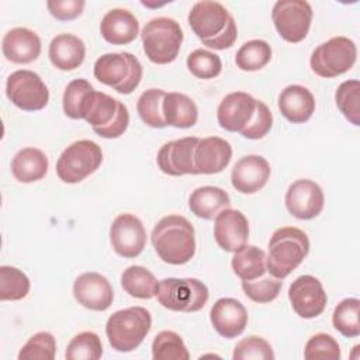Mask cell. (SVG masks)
<instances>
[{
    "instance_id": "obj_1",
    "label": "cell",
    "mask_w": 360,
    "mask_h": 360,
    "mask_svg": "<svg viewBox=\"0 0 360 360\" xmlns=\"http://www.w3.org/2000/svg\"><path fill=\"white\" fill-rule=\"evenodd\" d=\"M188 24L201 42L211 49L231 48L238 38L233 17L218 1H197L188 13Z\"/></svg>"
},
{
    "instance_id": "obj_2",
    "label": "cell",
    "mask_w": 360,
    "mask_h": 360,
    "mask_svg": "<svg viewBox=\"0 0 360 360\" xmlns=\"http://www.w3.org/2000/svg\"><path fill=\"white\" fill-rule=\"evenodd\" d=\"M150 240L158 256L169 264H184L195 253L194 228L181 215H166L158 221L152 229Z\"/></svg>"
},
{
    "instance_id": "obj_3",
    "label": "cell",
    "mask_w": 360,
    "mask_h": 360,
    "mask_svg": "<svg viewBox=\"0 0 360 360\" xmlns=\"http://www.w3.org/2000/svg\"><path fill=\"white\" fill-rule=\"evenodd\" d=\"M80 120H84L93 131L105 139L121 136L129 124V112L124 103L103 93L91 90L82 105Z\"/></svg>"
},
{
    "instance_id": "obj_4",
    "label": "cell",
    "mask_w": 360,
    "mask_h": 360,
    "mask_svg": "<svg viewBox=\"0 0 360 360\" xmlns=\"http://www.w3.org/2000/svg\"><path fill=\"white\" fill-rule=\"evenodd\" d=\"M309 252L307 233L295 226H283L273 232L269 240V255L266 256L267 271L278 278H285L295 270Z\"/></svg>"
},
{
    "instance_id": "obj_5",
    "label": "cell",
    "mask_w": 360,
    "mask_h": 360,
    "mask_svg": "<svg viewBox=\"0 0 360 360\" xmlns=\"http://www.w3.org/2000/svg\"><path fill=\"white\" fill-rule=\"evenodd\" d=\"M152 326L150 312L143 307H129L114 312L105 323L108 343L117 352L135 350Z\"/></svg>"
},
{
    "instance_id": "obj_6",
    "label": "cell",
    "mask_w": 360,
    "mask_h": 360,
    "mask_svg": "<svg viewBox=\"0 0 360 360\" xmlns=\"http://www.w3.org/2000/svg\"><path fill=\"white\" fill-rule=\"evenodd\" d=\"M94 77L120 94H131L141 83L143 69L136 56L129 52L101 55L93 68Z\"/></svg>"
},
{
    "instance_id": "obj_7",
    "label": "cell",
    "mask_w": 360,
    "mask_h": 360,
    "mask_svg": "<svg viewBox=\"0 0 360 360\" xmlns=\"http://www.w3.org/2000/svg\"><path fill=\"white\" fill-rule=\"evenodd\" d=\"M141 38L148 59L156 65H167L179 55L183 42V31L176 20L156 17L146 22Z\"/></svg>"
},
{
    "instance_id": "obj_8",
    "label": "cell",
    "mask_w": 360,
    "mask_h": 360,
    "mask_svg": "<svg viewBox=\"0 0 360 360\" xmlns=\"http://www.w3.org/2000/svg\"><path fill=\"white\" fill-rule=\"evenodd\" d=\"M208 288L198 278L169 277L159 281L156 298L162 307L176 312H197L208 301Z\"/></svg>"
},
{
    "instance_id": "obj_9",
    "label": "cell",
    "mask_w": 360,
    "mask_h": 360,
    "mask_svg": "<svg viewBox=\"0 0 360 360\" xmlns=\"http://www.w3.org/2000/svg\"><path fill=\"white\" fill-rule=\"evenodd\" d=\"M356 58V44L350 38L339 35L318 45L309 58V65L315 75L330 79L350 70Z\"/></svg>"
},
{
    "instance_id": "obj_10",
    "label": "cell",
    "mask_w": 360,
    "mask_h": 360,
    "mask_svg": "<svg viewBox=\"0 0 360 360\" xmlns=\"http://www.w3.org/2000/svg\"><path fill=\"white\" fill-rule=\"evenodd\" d=\"M103 162L101 148L90 141L82 139L69 145L58 158L56 174L69 184L80 183L94 173Z\"/></svg>"
},
{
    "instance_id": "obj_11",
    "label": "cell",
    "mask_w": 360,
    "mask_h": 360,
    "mask_svg": "<svg viewBox=\"0 0 360 360\" xmlns=\"http://www.w3.org/2000/svg\"><path fill=\"white\" fill-rule=\"evenodd\" d=\"M271 20L284 41L297 44L308 35L312 7L304 0H278L273 6Z\"/></svg>"
},
{
    "instance_id": "obj_12",
    "label": "cell",
    "mask_w": 360,
    "mask_h": 360,
    "mask_svg": "<svg viewBox=\"0 0 360 360\" xmlns=\"http://www.w3.org/2000/svg\"><path fill=\"white\" fill-rule=\"evenodd\" d=\"M8 100L24 111H39L49 101V90L39 75L21 69L13 72L6 82Z\"/></svg>"
},
{
    "instance_id": "obj_13",
    "label": "cell",
    "mask_w": 360,
    "mask_h": 360,
    "mask_svg": "<svg viewBox=\"0 0 360 360\" xmlns=\"http://www.w3.org/2000/svg\"><path fill=\"white\" fill-rule=\"evenodd\" d=\"M110 242L114 252L122 257L139 256L146 245V231L142 221L129 212L117 215L110 226Z\"/></svg>"
},
{
    "instance_id": "obj_14",
    "label": "cell",
    "mask_w": 360,
    "mask_h": 360,
    "mask_svg": "<svg viewBox=\"0 0 360 360\" xmlns=\"http://www.w3.org/2000/svg\"><path fill=\"white\" fill-rule=\"evenodd\" d=\"M288 300L294 312L305 319L321 315L326 307L328 297L322 283L309 274L297 277L288 288Z\"/></svg>"
},
{
    "instance_id": "obj_15",
    "label": "cell",
    "mask_w": 360,
    "mask_h": 360,
    "mask_svg": "<svg viewBox=\"0 0 360 360\" xmlns=\"http://www.w3.org/2000/svg\"><path fill=\"white\" fill-rule=\"evenodd\" d=\"M257 100L245 91H233L222 98L217 108V120L228 132H242L252 122Z\"/></svg>"
},
{
    "instance_id": "obj_16",
    "label": "cell",
    "mask_w": 360,
    "mask_h": 360,
    "mask_svg": "<svg viewBox=\"0 0 360 360\" xmlns=\"http://www.w3.org/2000/svg\"><path fill=\"white\" fill-rule=\"evenodd\" d=\"M284 200L288 212L298 219L316 218L325 204L321 186L309 179H300L290 184Z\"/></svg>"
},
{
    "instance_id": "obj_17",
    "label": "cell",
    "mask_w": 360,
    "mask_h": 360,
    "mask_svg": "<svg viewBox=\"0 0 360 360\" xmlns=\"http://www.w3.org/2000/svg\"><path fill=\"white\" fill-rule=\"evenodd\" d=\"M200 138L186 136L166 142L158 152V166L169 176L197 174L194 165V152Z\"/></svg>"
},
{
    "instance_id": "obj_18",
    "label": "cell",
    "mask_w": 360,
    "mask_h": 360,
    "mask_svg": "<svg viewBox=\"0 0 360 360\" xmlns=\"http://www.w3.org/2000/svg\"><path fill=\"white\" fill-rule=\"evenodd\" d=\"M73 295L87 309L105 311L112 304L114 290L107 277L96 271H87L75 280Z\"/></svg>"
},
{
    "instance_id": "obj_19",
    "label": "cell",
    "mask_w": 360,
    "mask_h": 360,
    "mask_svg": "<svg viewBox=\"0 0 360 360\" xmlns=\"http://www.w3.org/2000/svg\"><path fill=\"white\" fill-rule=\"evenodd\" d=\"M214 238L225 252H236L248 243L249 222L239 210L226 208L215 217Z\"/></svg>"
},
{
    "instance_id": "obj_20",
    "label": "cell",
    "mask_w": 360,
    "mask_h": 360,
    "mask_svg": "<svg viewBox=\"0 0 360 360\" xmlns=\"http://www.w3.org/2000/svg\"><path fill=\"white\" fill-rule=\"evenodd\" d=\"M270 173V165L263 156L248 155L233 165L231 183L236 191L242 194H253L266 186Z\"/></svg>"
},
{
    "instance_id": "obj_21",
    "label": "cell",
    "mask_w": 360,
    "mask_h": 360,
    "mask_svg": "<svg viewBox=\"0 0 360 360\" xmlns=\"http://www.w3.org/2000/svg\"><path fill=\"white\" fill-rule=\"evenodd\" d=\"M210 319L214 329L226 339L239 336L248 325V311L243 304L235 298H219L210 311Z\"/></svg>"
},
{
    "instance_id": "obj_22",
    "label": "cell",
    "mask_w": 360,
    "mask_h": 360,
    "mask_svg": "<svg viewBox=\"0 0 360 360\" xmlns=\"http://www.w3.org/2000/svg\"><path fill=\"white\" fill-rule=\"evenodd\" d=\"M232 146L219 136H208L198 141L194 152L197 174L221 173L231 162Z\"/></svg>"
},
{
    "instance_id": "obj_23",
    "label": "cell",
    "mask_w": 360,
    "mask_h": 360,
    "mask_svg": "<svg viewBox=\"0 0 360 360\" xmlns=\"http://www.w3.org/2000/svg\"><path fill=\"white\" fill-rule=\"evenodd\" d=\"M1 51L6 59L13 63H30L41 53V39L32 30L17 27L3 37Z\"/></svg>"
},
{
    "instance_id": "obj_24",
    "label": "cell",
    "mask_w": 360,
    "mask_h": 360,
    "mask_svg": "<svg viewBox=\"0 0 360 360\" xmlns=\"http://www.w3.org/2000/svg\"><path fill=\"white\" fill-rule=\"evenodd\" d=\"M100 34L108 44L127 45L138 37L139 22L131 11L112 8L101 18Z\"/></svg>"
},
{
    "instance_id": "obj_25",
    "label": "cell",
    "mask_w": 360,
    "mask_h": 360,
    "mask_svg": "<svg viewBox=\"0 0 360 360\" xmlns=\"http://www.w3.org/2000/svg\"><path fill=\"white\" fill-rule=\"evenodd\" d=\"M278 110L292 124L307 122L315 111L314 94L304 86L290 84L278 94Z\"/></svg>"
},
{
    "instance_id": "obj_26",
    "label": "cell",
    "mask_w": 360,
    "mask_h": 360,
    "mask_svg": "<svg viewBox=\"0 0 360 360\" xmlns=\"http://www.w3.org/2000/svg\"><path fill=\"white\" fill-rule=\"evenodd\" d=\"M51 63L59 70H75L79 68L86 56L84 42L73 34L56 35L48 49Z\"/></svg>"
},
{
    "instance_id": "obj_27",
    "label": "cell",
    "mask_w": 360,
    "mask_h": 360,
    "mask_svg": "<svg viewBox=\"0 0 360 360\" xmlns=\"http://www.w3.org/2000/svg\"><path fill=\"white\" fill-rule=\"evenodd\" d=\"M229 194L215 186L198 187L188 197L190 211L201 219H214L221 211L229 208Z\"/></svg>"
},
{
    "instance_id": "obj_28",
    "label": "cell",
    "mask_w": 360,
    "mask_h": 360,
    "mask_svg": "<svg viewBox=\"0 0 360 360\" xmlns=\"http://www.w3.org/2000/svg\"><path fill=\"white\" fill-rule=\"evenodd\" d=\"M48 166V158L41 149L24 148L13 158L11 173L20 183H34L45 177Z\"/></svg>"
},
{
    "instance_id": "obj_29",
    "label": "cell",
    "mask_w": 360,
    "mask_h": 360,
    "mask_svg": "<svg viewBox=\"0 0 360 360\" xmlns=\"http://www.w3.org/2000/svg\"><path fill=\"white\" fill-rule=\"evenodd\" d=\"M166 125L174 128H190L198 120V108L195 103L183 93H166L162 104Z\"/></svg>"
},
{
    "instance_id": "obj_30",
    "label": "cell",
    "mask_w": 360,
    "mask_h": 360,
    "mask_svg": "<svg viewBox=\"0 0 360 360\" xmlns=\"http://www.w3.org/2000/svg\"><path fill=\"white\" fill-rule=\"evenodd\" d=\"M231 264L235 274L242 281L256 280L264 276V273L267 271L264 250L248 243L238 249L236 252H233Z\"/></svg>"
},
{
    "instance_id": "obj_31",
    "label": "cell",
    "mask_w": 360,
    "mask_h": 360,
    "mask_svg": "<svg viewBox=\"0 0 360 360\" xmlns=\"http://www.w3.org/2000/svg\"><path fill=\"white\" fill-rule=\"evenodd\" d=\"M121 287L134 298L150 300L156 297L159 281L146 267L129 266L121 274Z\"/></svg>"
},
{
    "instance_id": "obj_32",
    "label": "cell",
    "mask_w": 360,
    "mask_h": 360,
    "mask_svg": "<svg viewBox=\"0 0 360 360\" xmlns=\"http://www.w3.org/2000/svg\"><path fill=\"white\" fill-rule=\"evenodd\" d=\"M271 59V46L263 39L245 42L235 55V63L240 70L256 72L263 69Z\"/></svg>"
},
{
    "instance_id": "obj_33",
    "label": "cell",
    "mask_w": 360,
    "mask_h": 360,
    "mask_svg": "<svg viewBox=\"0 0 360 360\" xmlns=\"http://www.w3.org/2000/svg\"><path fill=\"white\" fill-rule=\"evenodd\" d=\"M166 91L162 89H149L145 90L136 103V111L143 121L150 128H165L166 121L162 111L163 98Z\"/></svg>"
},
{
    "instance_id": "obj_34",
    "label": "cell",
    "mask_w": 360,
    "mask_h": 360,
    "mask_svg": "<svg viewBox=\"0 0 360 360\" xmlns=\"http://www.w3.org/2000/svg\"><path fill=\"white\" fill-rule=\"evenodd\" d=\"M360 301L357 298H345L333 309V328L346 338H356L360 335Z\"/></svg>"
},
{
    "instance_id": "obj_35",
    "label": "cell",
    "mask_w": 360,
    "mask_h": 360,
    "mask_svg": "<svg viewBox=\"0 0 360 360\" xmlns=\"http://www.w3.org/2000/svg\"><path fill=\"white\" fill-rule=\"evenodd\" d=\"M30 278L20 269L13 266L0 267V300L20 301L30 292Z\"/></svg>"
},
{
    "instance_id": "obj_36",
    "label": "cell",
    "mask_w": 360,
    "mask_h": 360,
    "mask_svg": "<svg viewBox=\"0 0 360 360\" xmlns=\"http://www.w3.org/2000/svg\"><path fill=\"white\" fill-rule=\"evenodd\" d=\"M152 357L155 360H188L190 353L179 333L162 330L152 342Z\"/></svg>"
},
{
    "instance_id": "obj_37",
    "label": "cell",
    "mask_w": 360,
    "mask_h": 360,
    "mask_svg": "<svg viewBox=\"0 0 360 360\" xmlns=\"http://www.w3.org/2000/svg\"><path fill=\"white\" fill-rule=\"evenodd\" d=\"M335 101L343 117L353 125H360V82L346 80L339 84Z\"/></svg>"
},
{
    "instance_id": "obj_38",
    "label": "cell",
    "mask_w": 360,
    "mask_h": 360,
    "mask_svg": "<svg viewBox=\"0 0 360 360\" xmlns=\"http://www.w3.org/2000/svg\"><path fill=\"white\" fill-rule=\"evenodd\" d=\"M103 354V345L97 333L86 330L77 333L68 345L65 357L68 360H98Z\"/></svg>"
},
{
    "instance_id": "obj_39",
    "label": "cell",
    "mask_w": 360,
    "mask_h": 360,
    "mask_svg": "<svg viewBox=\"0 0 360 360\" xmlns=\"http://www.w3.org/2000/svg\"><path fill=\"white\" fill-rule=\"evenodd\" d=\"M187 69L198 79H214L222 70L221 58L207 49H195L187 56Z\"/></svg>"
},
{
    "instance_id": "obj_40",
    "label": "cell",
    "mask_w": 360,
    "mask_h": 360,
    "mask_svg": "<svg viewBox=\"0 0 360 360\" xmlns=\"http://www.w3.org/2000/svg\"><path fill=\"white\" fill-rule=\"evenodd\" d=\"M56 354V340L49 332L32 335L18 353L20 360H52Z\"/></svg>"
},
{
    "instance_id": "obj_41",
    "label": "cell",
    "mask_w": 360,
    "mask_h": 360,
    "mask_svg": "<svg viewBox=\"0 0 360 360\" xmlns=\"http://www.w3.org/2000/svg\"><path fill=\"white\" fill-rule=\"evenodd\" d=\"M91 90H94V87L86 79H75L66 86L62 98L63 112L66 117L72 120H80L82 105L86 100V96Z\"/></svg>"
},
{
    "instance_id": "obj_42",
    "label": "cell",
    "mask_w": 360,
    "mask_h": 360,
    "mask_svg": "<svg viewBox=\"0 0 360 360\" xmlns=\"http://www.w3.org/2000/svg\"><path fill=\"white\" fill-rule=\"evenodd\" d=\"M233 360H273L271 345L260 336H248L239 340L232 353Z\"/></svg>"
},
{
    "instance_id": "obj_43",
    "label": "cell",
    "mask_w": 360,
    "mask_h": 360,
    "mask_svg": "<svg viewBox=\"0 0 360 360\" xmlns=\"http://www.w3.org/2000/svg\"><path fill=\"white\" fill-rule=\"evenodd\" d=\"M283 281L276 277H263L257 281H242V290L248 298L259 304H267L276 300L281 291Z\"/></svg>"
},
{
    "instance_id": "obj_44",
    "label": "cell",
    "mask_w": 360,
    "mask_h": 360,
    "mask_svg": "<svg viewBox=\"0 0 360 360\" xmlns=\"http://www.w3.org/2000/svg\"><path fill=\"white\" fill-rule=\"evenodd\" d=\"M304 357L307 360L316 359H329L339 360L340 359V347L333 336L328 333H316L309 338L304 349Z\"/></svg>"
},
{
    "instance_id": "obj_45",
    "label": "cell",
    "mask_w": 360,
    "mask_h": 360,
    "mask_svg": "<svg viewBox=\"0 0 360 360\" xmlns=\"http://www.w3.org/2000/svg\"><path fill=\"white\" fill-rule=\"evenodd\" d=\"M273 127V114L270 108L260 100H257V107L255 117L249 127L240 132L242 136L248 139H262L266 136Z\"/></svg>"
},
{
    "instance_id": "obj_46",
    "label": "cell",
    "mask_w": 360,
    "mask_h": 360,
    "mask_svg": "<svg viewBox=\"0 0 360 360\" xmlns=\"http://www.w3.org/2000/svg\"><path fill=\"white\" fill-rule=\"evenodd\" d=\"M86 3L83 0H49L46 1V7L52 17L60 21H70L77 18Z\"/></svg>"
}]
</instances>
